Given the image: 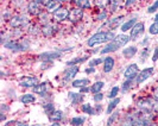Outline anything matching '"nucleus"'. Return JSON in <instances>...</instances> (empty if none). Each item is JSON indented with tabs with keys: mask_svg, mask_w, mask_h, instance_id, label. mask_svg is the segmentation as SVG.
Masks as SVG:
<instances>
[{
	"mask_svg": "<svg viewBox=\"0 0 158 126\" xmlns=\"http://www.w3.org/2000/svg\"><path fill=\"white\" fill-rule=\"evenodd\" d=\"M117 37L114 31H106V30H100V31L95 32L94 35H92L87 40V47L95 48L98 45H101L103 43H110L113 42L114 38Z\"/></svg>",
	"mask_w": 158,
	"mask_h": 126,
	"instance_id": "1",
	"label": "nucleus"
},
{
	"mask_svg": "<svg viewBox=\"0 0 158 126\" xmlns=\"http://www.w3.org/2000/svg\"><path fill=\"white\" fill-rule=\"evenodd\" d=\"M2 45H4V48L10 49V50L13 51V52H18V51H26V50L30 48V42L26 40H19V42L8 40H5V42L2 43Z\"/></svg>",
	"mask_w": 158,
	"mask_h": 126,
	"instance_id": "2",
	"label": "nucleus"
},
{
	"mask_svg": "<svg viewBox=\"0 0 158 126\" xmlns=\"http://www.w3.org/2000/svg\"><path fill=\"white\" fill-rule=\"evenodd\" d=\"M8 24L12 29H22L30 26V18L27 15H16L8 20Z\"/></svg>",
	"mask_w": 158,
	"mask_h": 126,
	"instance_id": "3",
	"label": "nucleus"
},
{
	"mask_svg": "<svg viewBox=\"0 0 158 126\" xmlns=\"http://www.w3.org/2000/svg\"><path fill=\"white\" fill-rule=\"evenodd\" d=\"M153 101H155L153 98H140L135 103L137 110L139 111L140 113H143V114H145V113H153V110H152Z\"/></svg>",
	"mask_w": 158,
	"mask_h": 126,
	"instance_id": "4",
	"label": "nucleus"
},
{
	"mask_svg": "<svg viewBox=\"0 0 158 126\" xmlns=\"http://www.w3.org/2000/svg\"><path fill=\"white\" fill-rule=\"evenodd\" d=\"M125 20V16H117V17H112L110 19L105 20L102 24V29H105L106 31H114L117 27L121 26L124 24Z\"/></svg>",
	"mask_w": 158,
	"mask_h": 126,
	"instance_id": "5",
	"label": "nucleus"
},
{
	"mask_svg": "<svg viewBox=\"0 0 158 126\" xmlns=\"http://www.w3.org/2000/svg\"><path fill=\"white\" fill-rule=\"evenodd\" d=\"M58 29H60L58 23H56V22L55 23L50 22V23L42 25L40 30V33H42L44 37H52V36H55L56 33L58 32Z\"/></svg>",
	"mask_w": 158,
	"mask_h": 126,
	"instance_id": "6",
	"label": "nucleus"
},
{
	"mask_svg": "<svg viewBox=\"0 0 158 126\" xmlns=\"http://www.w3.org/2000/svg\"><path fill=\"white\" fill-rule=\"evenodd\" d=\"M18 83L23 88H35L40 83V80L35 76H23L18 80Z\"/></svg>",
	"mask_w": 158,
	"mask_h": 126,
	"instance_id": "7",
	"label": "nucleus"
},
{
	"mask_svg": "<svg viewBox=\"0 0 158 126\" xmlns=\"http://www.w3.org/2000/svg\"><path fill=\"white\" fill-rule=\"evenodd\" d=\"M69 11L67 7H61L57 8L55 12H52V19L55 20L56 23H62L64 20H67L69 18Z\"/></svg>",
	"mask_w": 158,
	"mask_h": 126,
	"instance_id": "8",
	"label": "nucleus"
},
{
	"mask_svg": "<svg viewBox=\"0 0 158 126\" xmlns=\"http://www.w3.org/2000/svg\"><path fill=\"white\" fill-rule=\"evenodd\" d=\"M139 67L137 63H131L130 65H127L126 69L124 70V78L125 80H135V78L139 74Z\"/></svg>",
	"mask_w": 158,
	"mask_h": 126,
	"instance_id": "9",
	"label": "nucleus"
},
{
	"mask_svg": "<svg viewBox=\"0 0 158 126\" xmlns=\"http://www.w3.org/2000/svg\"><path fill=\"white\" fill-rule=\"evenodd\" d=\"M153 67H149V68H145V69H143V70L139 71V74H138V76L135 78V83L137 85H142L144 83L146 80H149L153 75Z\"/></svg>",
	"mask_w": 158,
	"mask_h": 126,
	"instance_id": "10",
	"label": "nucleus"
},
{
	"mask_svg": "<svg viewBox=\"0 0 158 126\" xmlns=\"http://www.w3.org/2000/svg\"><path fill=\"white\" fill-rule=\"evenodd\" d=\"M144 31H145V24L143 23V22H138V23L132 27V30H131V33H130L131 40H132V42L137 40L142 36L143 33H144Z\"/></svg>",
	"mask_w": 158,
	"mask_h": 126,
	"instance_id": "11",
	"label": "nucleus"
},
{
	"mask_svg": "<svg viewBox=\"0 0 158 126\" xmlns=\"http://www.w3.org/2000/svg\"><path fill=\"white\" fill-rule=\"evenodd\" d=\"M26 11L27 15H30L32 17H38L42 13V5H40L38 2H36L35 0L30 1L26 6Z\"/></svg>",
	"mask_w": 158,
	"mask_h": 126,
	"instance_id": "12",
	"label": "nucleus"
},
{
	"mask_svg": "<svg viewBox=\"0 0 158 126\" xmlns=\"http://www.w3.org/2000/svg\"><path fill=\"white\" fill-rule=\"evenodd\" d=\"M83 16H85V12L83 10H81L79 7H73L69 11V20L71 23H79L80 20L83 19Z\"/></svg>",
	"mask_w": 158,
	"mask_h": 126,
	"instance_id": "13",
	"label": "nucleus"
},
{
	"mask_svg": "<svg viewBox=\"0 0 158 126\" xmlns=\"http://www.w3.org/2000/svg\"><path fill=\"white\" fill-rule=\"evenodd\" d=\"M62 56V51H45V52H42L38 58L43 62H51L56 58H60Z\"/></svg>",
	"mask_w": 158,
	"mask_h": 126,
	"instance_id": "14",
	"label": "nucleus"
},
{
	"mask_svg": "<svg viewBox=\"0 0 158 126\" xmlns=\"http://www.w3.org/2000/svg\"><path fill=\"white\" fill-rule=\"evenodd\" d=\"M114 65H115V60H114V57H112V56H106V57L103 58L102 70L105 74H110V73L114 69Z\"/></svg>",
	"mask_w": 158,
	"mask_h": 126,
	"instance_id": "15",
	"label": "nucleus"
},
{
	"mask_svg": "<svg viewBox=\"0 0 158 126\" xmlns=\"http://www.w3.org/2000/svg\"><path fill=\"white\" fill-rule=\"evenodd\" d=\"M33 93L37 94L40 98H45L49 93V85L48 82H40L37 86L33 88Z\"/></svg>",
	"mask_w": 158,
	"mask_h": 126,
	"instance_id": "16",
	"label": "nucleus"
},
{
	"mask_svg": "<svg viewBox=\"0 0 158 126\" xmlns=\"http://www.w3.org/2000/svg\"><path fill=\"white\" fill-rule=\"evenodd\" d=\"M68 98L71 101V105H82L83 101H85V94H82L81 92H69L68 94Z\"/></svg>",
	"mask_w": 158,
	"mask_h": 126,
	"instance_id": "17",
	"label": "nucleus"
},
{
	"mask_svg": "<svg viewBox=\"0 0 158 126\" xmlns=\"http://www.w3.org/2000/svg\"><path fill=\"white\" fill-rule=\"evenodd\" d=\"M77 73H79V67H77V65L69 67V68L63 73V82H68V81H70V80H74V78L76 76Z\"/></svg>",
	"mask_w": 158,
	"mask_h": 126,
	"instance_id": "18",
	"label": "nucleus"
},
{
	"mask_svg": "<svg viewBox=\"0 0 158 126\" xmlns=\"http://www.w3.org/2000/svg\"><path fill=\"white\" fill-rule=\"evenodd\" d=\"M117 45H119V47H125L126 44H128L130 42H131V37L128 36V35H126V33H121V35H117V37L114 38V40H113Z\"/></svg>",
	"mask_w": 158,
	"mask_h": 126,
	"instance_id": "19",
	"label": "nucleus"
},
{
	"mask_svg": "<svg viewBox=\"0 0 158 126\" xmlns=\"http://www.w3.org/2000/svg\"><path fill=\"white\" fill-rule=\"evenodd\" d=\"M120 47L117 45L114 42H110L108 44H106L102 49H100V54L101 55H105V54H111V52H115L117 50H119Z\"/></svg>",
	"mask_w": 158,
	"mask_h": 126,
	"instance_id": "20",
	"label": "nucleus"
},
{
	"mask_svg": "<svg viewBox=\"0 0 158 126\" xmlns=\"http://www.w3.org/2000/svg\"><path fill=\"white\" fill-rule=\"evenodd\" d=\"M137 52H138V48L135 45H130V47H126L125 49H123V56L127 60L133 58Z\"/></svg>",
	"mask_w": 158,
	"mask_h": 126,
	"instance_id": "21",
	"label": "nucleus"
},
{
	"mask_svg": "<svg viewBox=\"0 0 158 126\" xmlns=\"http://www.w3.org/2000/svg\"><path fill=\"white\" fill-rule=\"evenodd\" d=\"M137 23H138V22H137V17L131 18V19H128L126 22H124V24L120 26V30L123 31V33H125V32L128 31V30H132V27H133Z\"/></svg>",
	"mask_w": 158,
	"mask_h": 126,
	"instance_id": "22",
	"label": "nucleus"
},
{
	"mask_svg": "<svg viewBox=\"0 0 158 126\" xmlns=\"http://www.w3.org/2000/svg\"><path fill=\"white\" fill-rule=\"evenodd\" d=\"M64 118V113L61 110H56L52 114L49 116V120L52 123H60Z\"/></svg>",
	"mask_w": 158,
	"mask_h": 126,
	"instance_id": "23",
	"label": "nucleus"
},
{
	"mask_svg": "<svg viewBox=\"0 0 158 126\" xmlns=\"http://www.w3.org/2000/svg\"><path fill=\"white\" fill-rule=\"evenodd\" d=\"M120 103V99L119 98H114V99H111V101L107 105V110H106V113L107 114H112L114 111L117 110V106Z\"/></svg>",
	"mask_w": 158,
	"mask_h": 126,
	"instance_id": "24",
	"label": "nucleus"
},
{
	"mask_svg": "<svg viewBox=\"0 0 158 126\" xmlns=\"http://www.w3.org/2000/svg\"><path fill=\"white\" fill-rule=\"evenodd\" d=\"M60 7H61V4L57 0H50L47 5L44 6L45 11H48V12H55L56 10Z\"/></svg>",
	"mask_w": 158,
	"mask_h": 126,
	"instance_id": "25",
	"label": "nucleus"
},
{
	"mask_svg": "<svg viewBox=\"0 0 158 126\" xmlns=\"http://www.w3.org/2000/svg\"><path fill=\"white\" fill-rule=\"evenodd\" d=\"M19 101L22 103H25V105H30V103H33L36 101V96L33 94H23L20 98H19Z\"/></svg>",
	"mask_w": 158,
	"mask_h": 126,
	"instance_id": "26",
	"label": "nucleus"
},
{
	"mask_svg": "<svg viewBox=\"0 0 158 126\" xmlns=\"http://www.w3.org/2000/svg\"><path fill=\"white\" fill-rule=\"evenodd\" d=\"M89 79H76V80H73L71 82V86L74 88H82V87H86L89 85Z\"/></svg>",
	"mask_w": 158,
	"mask_h": 126,
	"instance_id": "27",
	"label": "nucleus"
},
{
	"mask_svg": "<svg viewBox=\"0 0 158 126\" xmlns=\"http://www.w3.org/2000/svg\"><path fill=\"white\" fill-rule=\"evenodd\" d=\"M103 87H105V82L103 81H95L94 83L90 86V93H93V94L100 93L102 90Z\"/></svg>",
	"mask_w": 158,
	"mask_h": 126,
	"instance_id": "28",
	"label": "nucleus"
},
{
	"mask_svg": "<svg viewBox=\"0 0 158 126\" xmlns=\"http://www.w3.org/2000/svg\"><path fill=\"white\" fill-rule=\"evenodd\" d=\"M88 60V55L82 56V57H75L70 61L67 62V65L68 67H73V65H77V64H81V63H85Z\"/></svg>",
	"mask_w": 158,
	"mask_h": 126,
	"instance_id": "29",
	"label": "nucleus"
},
{
	"mask_svg": "<svg viewBox=\"0 0 158 126\" xmlns=\"http://www.w3.org/2000/svg\"><path fill=\"white\" fill-rule=\"evenodd\" d=\"M81 111L83 112V113H86L88 116H94L96 114V112H95V108L90 105V103H82L81 105Z\"/></svg>",
	"mask_w": 158,
	"mask_h": 126,
	"instance_id": "30",
	"label": "nucleus"
},
{
	"mask_svg": "<svg viewBox=\"0 0 158 126\" xmlns=\"http://www.w3.org/2000/svg\"><path fill=\"white\" fill-rule=\"evenodd\" d=\"M52 19V15H50L49 12H42L40 16H38V22H40L42 25H44V24H48L50 23V20Z\"/></svg>",
	"mask_w": 158,
	"mask_h": 126,
	"instance_id": "31",
	"label": "nucleus"
},
{
	"mask_svg": "<svg viewBox=\"0 0 158 126\" xmlns=\"http://www.w3.org/2000/svg\"><path fill=\"white\" fill-rule=\"evenodd\" d=\"M135 80H125V81L123 82V85H121V90H123V93H127L130 89H132L133 86H135Z\"/></svg>",
	"mask_w": 158,
	"mask_h": 126,
	"instance_id": "32",
	"label": "nucleus"
},
{
	"mask_svg": "<svg viewBox=\"0 0 158 126\" xmlns=\"http://www.w3.org/2000/svg\"><path fill=\"white\" fill-rule=\"evenodd\" d=\"M120 116V112L118 110H115L112 114H110V118L107 120V126H113L117 121H118V118Z\"/></svg>",
	"mask_w": 158,
	"mask_h": 126,
	"instance_id": "33",
	"label": "nucleus"
},
{
	"mask_svg": "<svg viewBox=\"0 0 158 126\" xmlns=\"http://www.w3.org/2000/svg\"><path fill=\"white\" fill-rule=\"evenodd\" d=\"M118 8H119L118 0H111L110 4H108V6H107V12L108 13H114V12L118 11Z\"/></svg>",
	"mask_w": 158,
	"mask_h": 126,
	"instance_id": "34",
	"label": "nucleus"
},
{
	"mask_svg": "<svg viewBox=\"0 0 158 126\" xmlns=\"http://www.w3.org/2000/svg\"><path fill=\"white\" fill-rule=\"evenodd\" d=\"M86 123V117H74L70 119V124L73 126H82Z\"/></svg>",
	"mask_w": 158,
	"mask_h": 126,
	"instance_id": "35",
	"label": "nucleus"
},
{
	"mask_svg": "<svg viewBox=\"0 0 158 126\" xmlns=\"http://www.w3.org/2000/svg\"><path fill=\"white\" fill-rule=\"evenodd\" d=\"M76 6L81 10H88L92 7V2H90V0H79L76 2Z\"/></svg>",
	"mask_w": 158,
	"mask_h": 126,
	"instance_id": "36",
	"label": "nucleus"
},
{
	"mask_svg": "<svg viewBox=\"0 0 158 126\" xmlns=\"http://www.w3.org/2000/svg\"><path fill=\"white\" fill-rule=\"evenodd\" d=\"M111 0H94V6L99 10H105V7L108 6Z\"/></svg>",
	"mask_w": 158,
	"mask_h": 126,
	"instance_id": "37",
	"label": "nucleus"
},
{
	"mask_svg": "<svg viewBox=\"0 0 158 126\" xmlns=\"http://www.w3.org/2000/svg\"><path fill=\"white\" fill-rule=\"evenodd\" d=\"M43 108H44V112H45V114H48V117H49L50 114H52V113H54V112L56 111L55 105H54L52 103H45V105L43 106Z\"/></svg>",
	"mask_w": 158,
	"mask_h": 126,
	"instance_id": "38",
	"label": "nucleus"
},
{
	"mask_svg": "<svg viewBox=\"0 0 158 126\" xmlns=\"http://www.w3.org/2000/svg\"><path fill=\"white\" fill-rule=\"evenodd\" d=\"M107 19H108V12H107V10H100L99 15L96 16V20H99V22H105V20H107Z\"/></svg>",
	"mask_w": 158,
	"mask_h": 126,
	"instance_id": "39",
	"label": "nucleus"
},
{
	"mask_svg": "<svg viewBox=\"0 0 158 126\" xmlns=\"http://www.w3.org/2000/svg\"><path fill=\"white\" fill-rule=\"evenodd\" d=\"M149 33L152 36H157L158 35V20H155L149 27Z\"/></svg>",
	"mask_w": 158,
	"mask_h": 126,
	"instance_id": "40",
	"label": "nucleus"
},
{
	"mask_svg": "<svg viewBox=\"0 0 158 126\" xmlns=\"http://www.w3.org/2000/svg\"><path fill=\"white\" fill-rule=\"evenodd\" d=\"M102 63H103L102 58H93V60H89V62H88V67L96 68L98 65H100V64H102Z\"/></svg>",
	"mask_w": 158,
	"mask_h": 126,
	"instance_id": "41",
	"label": "nucleus"
},
{
	"mask_svg": "<svg viewBox=\"0 0 158 126\" xmlns=\"http://www.w3.org/2000/svg\"><path fill=\"white\" fill-rule=\"evenodd\" d=\"M149 56H150V49H149L148 47H145L142 50V52H140V56H139V58H140V61H143V62H144V61H145V60H146Z\"/></svg>",
	"mask_w": 158,
	"mask_h": 126,
	"instance_id": "42",
	"label": "nucleus"
},
{
	"mask_svg": "<svg viewBox=\"0 0 158 126\" xmlns=\"http://www.w3.org/2000/svg\"><path fill=\"white\" fill-rule=\"evenodd\" d=\"M118 93H119V87L114 86L111 90H110V93H108V98H110V99H114V98H117Z\"/></svg>",
	"mask_w": 158,
	"mask_h": 126,
	"instance_id": "43",
	"label": "nucleus"
},
{
	"mask_svg": "<svg viewBox=\"0 0 158 126\" xmlns=\"http://www.w3.org/2000/svg\"><path fill=\"white\" fill-rule=\"evenodd\" d=\"M158 11V0H155V2L148 7V13H155Z\"/></svg>",
	"mask_w": 158,
	"mask_h": 126,
	"instance_id": "44",
	"label": "nucleus"
},
{
	"mask_svg": "<svg viewBox=\"0 0 158 126\" xmlns=\"http://www.w3.org/2000/svg\"><path fill=\"white\" fill-rule=\"evenodd\" d=\"M93 100L95 101V103H101L103 100V94L101 92H100V93H96V94H94V96H93Z\"/></svg>",
	"mask_w": 158,
	"mask_h": 126,
	"instance_id": "45",
	"label": "nucleus"
},
{
	"mask_svg": "<svg viewBox=\"0 0 158 126\" xmlns=\"http://www.w3.org/2000/svg\"><path fill=\"white\" fill-rule=\"evenodd\" d=\"M29 33H30V35H37V33H38V26H36V25H30V26H29Z\"/></svg>",
	"mask_w": 158,
	"mask_h": 126,
	"instance_id": "46",
	"label": "nucleus"
},
{
	"mask_svg": "<svg viewBox=\"0 0 158 126\" xmlns=\"http://www.w3.org/2000/svg\"><path fill=\"white\" fill-rule=\"evenodd\" d=\"M137 1H138V0H125L124 6H125V7H132L133 5H135Z\"/></svg>",
	"mask_w": 158,
	"mask_h": 126,
	"instance_id": "47",
	"label": "nucleus"
},
{
	"mask_svg": "<svg viewBox=\"0 0 158 126\" xmlns=\"http://www.w3.org/2000/svg\"><path fill=\"white\" fill-rule=\"evenodd\" d=\"M149 43H150V36H145V37L143 38L140 44H142V47L145 48V47H148V45H149Z\"/></svg>",
	"mask_w": 158,
	"mask_h": 126,
	"instance_id": "48",
	"label": "nucleus"
},
{
	"mask_svg": "<svg viewBox=\"0 0 158 126\" xmlns=\"http://www.w3.org/2000/svg\"><path fill=\"white\" fill-rule=\"evenodd\" d=\"M158 61V45L155 48L153 54H152V62H157Z\"/></svg>",
	"mask_w": 158,
	"mask_h": 126,
	"instance_id": "49",
	"label": "nucleus"
},
{
	"mask_svg": "<svg viewBox=\"0 0 158 126\" xmlns=\"http://www.w3.org/2000/svg\"><path fill=\"white\" fill-rule=\"evenodd\" d=\"M20 121H17V120H10L8 123L5 124V126H19Z\"/></svg>",
	"mask_w": 158,
	"mask_h": 126,
	"instance_id": "50",
	"label": "nucleus"
},
{
	"mask_svg": "<svg viewBox=\"0 0 158 126\" xmlns=\"http://www.w3.org/2000/svg\"><path fill=\"white\" fill-rule=\"evenodd\" d=\"M85 73L86 74H94V73H96V70H95V68H93V67H87L86 69H85Z\"/></svg>",
	"mask_w": 158,
	"mask_h": 126,
	"instance_id": "51",
	"label": "nucleus"
},
{
	"mask_svg": "<svg viewBox=\"0 0 158 126\" xmlns=\"http://www.w3.org/2000/svg\"><path fill=\"white\" fill-rule=\"evenodd\" d=\"M80 92L82 93V94H86V93H90V87H82V88H80Z\"/></svg>",
	"mask_w": 158,
	"mask_h": 126,
	"instance_id": "52",
	"label": "nucleus"
},
{
	"mask_svg": "<svg viewBox=\"0 0 158 126\" xmlns=\"http://www.w3.org/2000/svg\"><path fill=\"white\" fill-rule=\"evenodd\" d=\"M95 112H96V114H99V113H101V111H102V106H101V105H100V103H96V105H95Z\"/></svg>",
	"mask_w": 158,
	"mask_h": 126,
	"instance_id": "53",
	"label": "nucleus"
},
{
	"mask_svg": "<svg viewBox=\"0 0 158 126\" xmlns=\"http://www.w3.org/2000/svg\"><path fill=\"white\" fill-rule=\"evenodd\" d=\"M35 1H36V2H38V4H40V5H42V6H45V5H47L50 0H35Z\"/></svg>",
	"mask_w": 158,
	"mask_h": 126,
	"instance_id": "54",
	"label": "nucleus"
},
{
	"mask_svg": "<svg viewBox=\"0 0 158 126\" xmlns=\"http://www.w3.org/2000/svg\"><path fill=\"white\" fill-rule=\"evenodd\" d=\"M152 98L156 99V100H158V87L153 89V92H152Z\"/></svg>",
	"mask_w": 158,
	"mask_h": 126,
	"instance_id": "55",
	"label": "nucleus"
},
{
	"mask_svg": "<svg viewBox=\"0 0 158 126\" xmlns=\"http://www.w3.org/2000/svg\"><path fill=\"white\" fill-rule=\"evenodd\" d=\"M60 4H64V2H68V1H70V0H57Z\"/></svg>",
	"mask_w": 158,
	"mask_h": 126,
	"instance_id": "56",
	"label": "nucleus"
},
{
	"mask_svg": "<svg viewBox=\"0 0 158 126\" xmlns=\"http://www.w3.org/2000/svg\"><path fill=\"white\" fill-rule=\"evenodd\" d=\"M5 119H6V116H5L4 113H1V121H4Z\"/></svg>",
	"mask_w": 158,
	"mask_h": 126,
	"instance_id": "57",
	"label": "nucleus"
},
{
	"mask_svg": "<svg viewBox=\"0 0 158 126\" xmlns=\"http://www.w3.org/2000/svg\"><path fill=\"white\" fill-rule=\"evenodd\" d=\"M19 126H29V124H27V123H20Z\"/></svg>",
	"mask_w": 158,
	"mask_h": 126,
	"instance_id": "58",
	"label": "nucleus"
},
{
	"mask_svg": "<svg viewBox=\"0 0 158 126\" xmlns=\"http://www.w3.org/2000/svg\"><path fill=\"white\" fill-rule=\"evenodd\" d=\"M149 126H158V125H157V124H156V123H155V121H151V123H150V125H149Z\"/></svg>",
	"mask_w": 158,
	"mask_h": 126,
	"instance_id": "59",
	"label": "nucleus"
},
{
	"mask_svg": "<svg viewBox=\"0 0 158 126\" xmlns=\"http://www.w3.org/2000/svg\"><path fill=\"white\" fill-rule=\"evenodd\" d=\"M50 126H61V125H60V123H52Z\"/></svg>",
	"mask_w": 158,
	"mask_h": 126,
	"instance_id": "60",
	"label": "nucleus"
},
{
	"mask_svg": "<svg viewBox=\"0 0 158 126\" xmlns=\"http://www.w3.org/2000/svg\"><path fill=\"white\" fill-rule=\"evenodd\" d=\"M70 1H73V2H74V4H76V2H77V1H79V0H70Z\"/></svg>",
	"mask_w": 158,
	"mask_h": 126,
	"instance_id": "61",
	"label": "nucleus"
},
{
	"mask_svg": "<svg viewBox=\"0 0 158 126\" xmlns=\"http://www.w3.org/2000/svg\"><path fill=\"white\" fill-rule=\"evenodd\" d=\"M32 126H42V125H38V124H36V125H32Z\"/></svg>",
	"mask_w": 158,
	"mask_h": 126,
	"instance_id": "62",
	"label": "nucleus"
}]
</instances>
